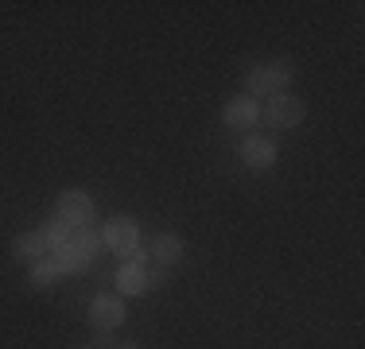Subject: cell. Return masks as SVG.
<instances>
[{
	"mask_svg": "<svg viewBox=\"0 0 365 349\" xmlns=\"http://www.w3.org/2000/svg\"><path fill=\"white\" fill-rule=\"evenodd\" d=\"M39 256H51V252H47V241H43V233H39V229L16 233V237H12V260H20V264H36Z\"/></svg>",
	"mask_w": 365,
	"mask_h": 349,
	"instance_id": "10",
	"label": "cell"
},
{
	"mask_svg": "<svg viewBox=\"0 0 365 349\" xmlns=\"http://www.w3.org/2000/svg\"><path fill=\"white\" fill-rule=\"evenodd\" d=\"M241 160L253 171H268L276 163V144L268 136H249L245 144H241Z\"/></svg>",
	"mask_w": 365,
	"mask_h": 349,
	"instance_id": "9",
	"label": "cell"
},
{
	"mask_svg": "<svg viewBox=\"0 0 365 349\" xmlns=\"http://www.w3.org/2000/svg\"><path fill=\"white\" fill-rule=\"evenodd\" d=\"M101 244L117 256H136L140 252V222L128 214H113L106 225H101Z\"/></svg>",
	"mask_w": 365,
	"mask_h": 349,
	"instance_id": "4",
	"label": "cell"
},
{
	"mask_svg": "<svg viewBox=\"0 0 365 349\" xmlns=\"http://www.w3.org/2000/svg\"><path fill=\"white\" fill-rule=\"evenodd\" d=\"M303 120H307V105L295 98V93H276V98H268L264 109H260V125L276 128V132L299 128Z\"/></svg>",
	"mask_w": 365,
	"mask_h": 349,
	"instance_id": "3",
	"label": "cell"
},
{
	"mask_svg": "<svg viewBox=\"0 0 365 349\" xmlns=\"http://www.w3.org/2000/svg\"><path fill=\"white\" fill-rule=\"evenodd\" d=\"M86 349H93V345H86Z\"/></svg>",
	"mask_w": 365,
	"mask_h": 349,
	"instance_id": "17",
	"label": "cell"
},
{
	"mask_svg": "<svg viewBox=\"0 0 365 349\" xmlns=\"http://www.w3.org/2000/svg\"><path fill=\"white\" fill-rule=\"evenodd\" d=\"M39 233H43V241H47V252H58L63 244H71V237H74V229L63 222V217H55V214L39 225Z\"/></svg>",
	"mask_w": 365,
	"mask_h": 349,
	"instance_id": "13",
	"label": "cell"
},
{
	"mask_svg": "<svg viewBox=\"0 0 365 349\" xmlns=\"http://www.w3.org/2000/svg\"><path fill=\"white\" fill-rule=\"evenodd\" d=\"M74 244H78V249H86L93 260H98V252L106 249V244H101V233H98V229H74Z\"/></svg>",
	"mask_w": 365,
	"mask_h": 349,
	"instance_id": "14",
	"label": "cell"
},
{
	"mask_svg": "<svg viewBox=\"0 0 365 349\" xmlns=\"http://www.w3.org/2000/svg\"><path fill=\"white\" fill-rule=\"evenodd\" d=\"M55 217H63L71 229H93V222H98V206H93V198L86 194L82 187H66L63 194L55 198Z\"/></svg>",
	"mask_w": 365,
	"mask_h": 349,
	"instance_id": "2",
	"label": "cell"
},
{
	"mask_svg": "<svg viewBox=\"0 0 365 349\" xmlns=\"http://www.w3.org/2000/svg\"><path fill=\"white\" fill-rule=\"evenodd\" d=\"M125 318H128V311H125V299H120L117 291H101V295H93L90 299V326L93 330H106V334H113L117 326H125Z\"/></svg>",
	"mask_w": 365,
	"mask_h": 349,
	"instance_id": "5",
	"label": "cell"
},
{
	"mask_svg": "<svg viewBox=\"0 0 365 349\" xmlns=\"http://www.w3.org/2000/svg\"><path fill=\"white\" fill-rule=\"evenodd\" d=\"M51 256H55V264H58V272H63V276H82V272H90V264H93V256L86 249H78L74 237H71V244H63L58 252H51Z\"/></svg>",
	"mask_w": 365,
	"mask_h": 349,
	"instance_id": "11",
	"label": "cell"
},
{
	"mask_svg": "<svg viewBox=\"0 0 365 349\" xmlns=\"http://www.w3.org/2000/svg\"><path fill=\"white\" fill-rule=\"evenodd\" d=\"M113 349H144V345H140V342H133V338H125V342H117Z\"/></svg>",
	"mask_w": 365,
	"mask_h": 349,
	"instance_id": "16",
	"label": "cell"
},
{
	"mask_svg": "<svg viewBox=\"0 0 365 349\" xmlns=\"http://www.w3.org/2000/svg\"><path fill=\"white\" fill-rule=\"evenodd\" d=\"M182 256H187V241H182L175 229L155 233V241L148 244V260H152V264H160V268H175Z\"/></svg>",
	"mask_w": 365,
	"mask_h": 349,
	"instance_id": "7",
	"label": "cell"
},
{
	"mask_svg": "<svg viewBox=\"0 0 365 349\" xmlns=\"http://www.w3.org/2000/svg\"><path fill=\"white\" fill-rule=\"evenodd\" d=\"M292 78H295V66H292V58H264V63H253L245 70V93L249 98H276V93H288V85H292Z\"/></svg>",
	"mask_w": 365,
	"mask_h": 349,
	"instance_id": "1",
	"label": "cell"
},
{
	"mask_svg": "<svg viewBox=\"0 0 365 349\" xmlns=\"http://www.w3.org/2000/svg\"><path fill=\"white\" fill-rule=\"evenodd\" d=\"M222 125H225V128H237V132H249V128L260 125V105L249 98V93H237V98L225 101Z\"/></svg>",
	"mask_w": 365,
	"mask_h": 349,
	"instance_id": "6",
	"label": "cell"
},
{
	"mask_svg": "<svg viewBox=\"0 0 365 349\" xmlns=\"http://www.w3.org/2000/svg\"><path fill=\"white\" fill-rule=\"evenodd\" d=\"M168 283H171V268L148 264V287H168Z\"/></svg>",
	"mask_w": 365,
	"mask_h": 349,
	"instance_id": "15",
	"label": "cell"
},
{
	"mask_svg": "<svg viewBox=\"0 0 365 349\" xmlns=\"http://www.w3.org/2000/svg\"><path fill=\"white\" fill-rule=\"evenodd\" d=\"M113 283H117L120 299H140V295L148 291V264H140V260H125V264L117 268V276H113Z\"/></svg>",
	"mask_w": 365,
	"mask_h": 349,
	"instance_id": "8",
	"label": "cell"
},
{
	"mask_svg": "<svg viewBox=\"0 0 365 349\" xmlns=\"http://www.w3.org/2000/svg\"><path fill=\"white\" fill-rule=\"evenodd\" d=\"M63 276L58 272V264H55V256H39L36 264H28V283L36 287V291H51V283Z\"/></svg>",
	"mask_w": 365,
	"mask_h": 349,
	"instance_id": "12",
	"label": "cell"
}]
</instances>
